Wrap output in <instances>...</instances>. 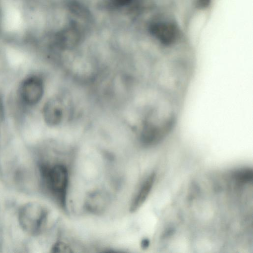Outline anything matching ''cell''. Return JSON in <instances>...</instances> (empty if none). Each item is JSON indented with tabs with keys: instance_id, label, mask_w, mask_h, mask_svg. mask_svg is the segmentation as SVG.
<instances>
[{
	"instance_id": "2",
	"label": "cell",
	"mask_w": 253,
	"mask_h": 253,
	"mask_svg": "<svg viewBox=\"0 0 253 253\" xmlns=\"http://www.w3.org/2000/svg\"><path fill=\"white\" fill-rule=\"evenodd\" d=\"M48 212L40 204L33 202L27 203L20 210L18 218L22 228L32 235L40 233L45 226Z\"/></svg>"
},
{
	"instance_id": "12",
	"label": "cell",
	"mask_w": 253,
	"mask_h": 253,
	"mask_svg": "<svg viewBox=\"0 0 253 253\" xmlns=\"http://www.w3.org/2000/svg\"><path fill=\"white\" fill-rule=\"evenodd\" d=\"M3 103H2V100L1 98V97L0 96V116H2L3 115Z\"/></svg>"
},
{
	"instance_id": "5",
	"label": "cell",
	"mask_w": 253,
	"mask_h": 253,
	"mask_svg": "<svg viewBox=\"0 0 253 253\" xmlns=\"http://www.w3.org/2000/svg\"><path fill=\"white\" fill-rule=\"evenodd\" d=\"M61 102L57 98H52L44 104L43 116L46 123L50 126L59 124L63 118Z\"/></svg>"
},
{
	"instance_id": "11",
	"label": "cell",
	"mask_w": 253,
	"mask_h": 253,
	"mask_svg": "<svg viewBox=\"0 0 253 253\" xmlns=\"http://www.w3.org/2000/svg\"><path fill=\"white\" fill-rule=\"evenodd\" d=\"M150 241L148 239H143L141 243V248L143 249H147L149 246Z\"/></svg>"
},
{
	"instance_id": "7",
	"label": "cell",
	"mask_w": 253,
	"mask_h": 253,
	"mask_svg": "<svg viewBox=\"0 0 253 253\" xmlns=\"http://www.w3.org/2000/svg\"><path fill=\"white\" fill-rule=\"evenodd\" d=\"M108 202V197L106 194L96 191L87 196L84 206L88 211L96 214H100L106 209Z\"/></svg>"
},
{
	"instance_id": "4",
	"label": "cell",
	"mask_w": 253,
	"mask_h": 253,
	"mask_svg": "<svg viewBox=\"0 0 253 253\" xmlns=\"http://www.w3.org/2000/svg\"><path fill=\"white\" fill-rule=\"evenodd\" d=\"M43 93L42 80L39 77L32 76L26 79L20 86V94L24 102L28 105L36 104Z\"/></svg>"
},
{
	"instance_id": "1",
	"label": "cell",
	"mask_w": 253,
	"mask_h": 253,
	"mask_svg": "<svg viewBox=\"0 0 253 253\" xmlns=\"http://www.w3.org/2000/svg\"><path fill=\"white\" fill-rule=\"evenodd\" d=\"M41 170L47 188L60 207L66 211L70 178L68 167L64 163L57 162L43 165Z\"/></svg>"
},
{
	"instance_id": "3",
	"label": "cell",
	"mask_w": 253,
	"mask_h": 253,
	"mask_svg": "<svg viewBox=\"0 0 253 253\" xmlns=\"http://www.w3.org/2000/svg\"><path fill=\"white\" fill-rule=\"evenodd\" d=\"M152 35L161 44L169 46L175 43L179 36V30L174 23L165 20L154 22L150 26Z\"/></svg>"
},
{
	"instance_id": "6",
	"label": "cell",
	"mask_w": 253,
	"mask_h": 253,
	"mask_svg": "<svg viewBox=\"0 0 253 253\" xmlns=\"http://www.w3.org/2000/svg\"><path fill=\"white\" fill-rule=\"evenodd\" d=\"M155 179L156 174L153 172L143 181L132 200L129 208L130 212H135L143 205L152 190Z\"/></svg>"
},
{
	"instance_id": "9",
	"label": "cell",
	"mask_w": 253,
	"mask_h": 253,
	"mask_svg": "<svg viewBox=\"0 0 253 253\" xmlns=\"http://www.w3.org/2000/svg\"><path fill=\"white\" fill-rule=\"evenodd\" d=\"M70 248L64 243H58L53 247L54 252L67 253L70 252Z\"/></svg>"
},
{
	"instance_id": "8",
	"label": "cell",
	"mask_w": 253,
	"mask_h": 253,
	"mask_svg": "<svg viewBox=\"0 0 253 253\" xmlns=\"http://www.w3.org/2000/svg\"><path fill=\"white\" fill-rule=\"evenodd\" d=\"M232 177L239 183H249L253 180V171L249 168L240 169L233 172Z\"/></svg>"
},
{
	"instance_id": "10",
	"label": "cell",
	"mask_w": 253,
	"mask_h": 253,
	"mask_svg": "<svg viewBox=\"0 0 253 253\" xmlns=\"http://www.w3.org/2000/svg\"><path fill=\"white\" fill-rule=\"evenodd\" d=\"M211 0H199L198 4L201 8H205L207 7Z\"/></svg>"
}]
</instances>
